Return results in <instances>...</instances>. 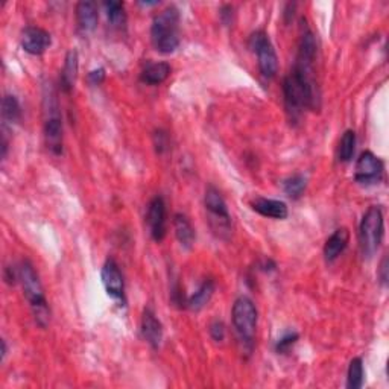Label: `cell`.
Listing matches in <instances>:
<instances>
[{
  "label": "cell",
  "mask_w": 389,
  "mask_h": 389,
  "mask_svg": "<svg viewBox=\"0 0 389 389\" xmlns=\"http://www.w3.org/2000/svg\"><path fill=\"white\" fill-rule=\"evenodd\" d=\"M170 71L172 69L168 63L164 61L149 63L146 64V67L142 70L140 81L148 85H160L170 76Z\"/></svg>",
  "instance_id": "16"
},
{
  "label": "cell",
  "mask_w": 389,
  "mask_h": 389,
  "mask_svg": "<svg viewBox=\"0 0 389 389\" xmlns=\"http://www.w3.org/2000/svg\"><path fill=\"white\" fill-rule=\"evenodd\" d=\"M100 278H102V285L107 293L113 300L122 302L125 301V282L116 260L108 258L102 266V271H100Z\"/></svg>",
  "instance_id": "10"
},
{
  "label": "cell",
  "mask_w": 389,
  "mask_h": 389,
  "mask_svg": "<svg viewBox=\"0 0 389 389\" xmlns=\"http://www.w3.org/2000/svg\"><path fill=\"white\" fill-rule=\"evenodd\" d=\"M107 19L110 21L111 26L122 27L126 23V12L125 5L122 2H105L104 3Z\"/></svg>",
  "instance_id": "21"
},
{
  "label": "cell",
  "mask_w": 389,
  "mask_h": 389,
  "mask_svg": "<svg viewBox=\"0 0 389 389\" xmlns=\"http://www.w3.org/2000/svg\"><path fill=\"white\" fill-rule=\"evenodd\" d=\"M249 49L257 55L258 70L263 78L272 79L278 71V58L272 43L265 31H256L249 37Z\"/></svg>",
  "instance_id": "6"
},
{
  "label": "cell",
  "mask_w": 389,
  "mask_h": 389,
  "mask_svg": "<svg viewBox=\"0 0 389 389\" xmlns=\"http://www.w3.org/2000/svg\"><path fill=\"white\" fill-rule=\"evenodd\" d=\"M297 341H298V333L291 331V333H286L283 337H280V340L276 344V350H277V353L289 351V348L293 347V344Z\"/></svg>",
  "instance_id": "25"
},
{
  "label": "cell",
  "mask_w": 389,
  "mask_h": 389,
  "mask_svg": "<svg viewBox=\"0 0 389 389\" xmlns=\"http://www.w3.org/2000/svg\"><path fill=\"white\" fill-rule=\"evenodd\" d=\"M208 331H210L212 340L216 342H222L225 340V326L222 321H213Z\"/></svg>",
  "instance_id": "26"
},
{
  "label": "cell",
  "mask_w": 389,
  "mask_h": 389,
  "mask_svg": "<svg viewBox=\"0 0 389 389\" xmlns=\"http://www.w3.org/2000/svg\"><path fill=\"white\" fill-rule=\"evenodd\" d=\"M253 210L258 214L265 216V218H272V219H286L289 210L283 201L278 199H268V198H257L253 201Z\"/></svg>",
  "instance_id": "13"
},
{
  "label": "cell",
  "mask_w": 389,
  "mask_h": 389,
  "mask_svg": "<svg viewBox=\"0 0 389 389\" xmlns=\"http://www.w3.org/2000/svg\"><path fill=\"white\" fill-rule=\"evenodd\" d=\"M306 187H307V179L302 177L301 174H295V175L289 177L287 179H285V183H283L285 193L291 199L301 198V194L304 193Z\"/></svg>",
  "instance_id": "23"
},
{
  "label": "cell",
  "mask_w": 389,
  "mask_h": 389,
  "mask_svg": "<svg viewBox=\"0 0 389 389\" xmlns=\"http://www.w3.org/2000/svg\"><path fill=\"white\" fill-rule=\"evenodd\" d=\"M174 230L178 242L181 243V247L186 249H190L194 242V230L186 214L177 213L174 216Z\"/></svg>",
  "instance_id": "19"
},
{
  "label": "cell",
  "mask_w": 389,
  "mask_h": 389,
  "mask_svg": "<svg viewBox=\"0 0 389 389\" xmlns=\"http://www.w3.org/2000/svg\"><path fill=\"white\" fill-rule=\"evenodd\" d=\"M99 14L95 2H79L76 5V21L82 32H93L98 26Z\"/></svg>",
  "instance_id": "15"
},
{
  "label": "cell",
  "mask_w": 389,
  "mask_h": 389,
  "mask_svg": "<svg viewBox=\"0 0 389 389\" xmlns=\"http://www.w3.org/2000/svg\"><path fill=\"white\" fill-rule=\"evenodd\" d=\"M364 362L360 357H355L350 362L348 373H347V388L348 389H359L364 385Z\"/></svg>",
  "instance_id": "22"
},
{
  "label": "cell",
  "mask_w": 389,
  "mask_h": 389,
  "mask_svg": "<svg viewBox=\"0 0 389 389\" xmlns=\"http://www.w3.org/2000/svg\"><path fill=\"white\" fill-rule=\"evenodd\" d=\"M142 336L151 347L158 348L163 341V326L151 309H145L142 316Z\"/></svg>",
  "instance_id": "12"
},
{
  "label": "cell",
  "mask_w": 389,
  "mask_h": 389,
  "mask_svg": "<svg viewBox=\"0 0 389 389\" xmlns=\"http://www.w3.org/2000/svg\"><path fill=\"white\" fill-rule=\"evenodd\" d=\"M2 114L3 119L8 122H19L21 118V108L16 96L5 95L2 100Z\"/></svg>",
  "instance_id": "24"
},
{
  "label": "cell",
  "mask_w": 389,
  "mask_h": 389,
  "mask_svg": "<svg viewBox=\"0 0 389 389\" xmlns=\"http://www.w3.org/2000/svg\"><path fill=\"white\" fill-rule=\"evenodd\" d=\"M17 278L21 285V289H23L25 297L32 309L35 322L45 329L50 320V311L38 274L35 272L30 260H23L20 263L17 269Z\"/></svg>",
  "instance_id": "1"
},
{
  "label": "cell",
  "mask_w": 389,
  "mask_h": 389,
  "mask_svg": "<svg viewBox=\"0 0 389 389\" xmlns=\"http://www.w3.org/2000/svg\"><path fill=\"white\" fill-rule=\"evenodd\" d=\"M350 233L347 228H337L324 245V257L327 262H335L348 247Z\"/></svg>",
  "instance_id": "14"
},
{
  "label": "cell",
  "mask_w": 389,
  "mask_h": 389,
  "mask_svg": "<svg viewBox=\"0 0 389 389\" xmlns=\"http://www.w3.org/2000/svg\"><path fill=\"white\" fill-rule=\"evenodd\" d=\"M204 204L208 216H210L208 221H210V225L214 232L221 236L222 233H230V230H232V216H230L225 199L222 198V194L216 187H207Z\"/></svg>",
  "instance_id": "7"
},
{
  "label": "cell",
  "mask_w": 389,
  "mask_h": 389,
  "mask_svg": "<svg viewBox=\"0 0 389 389\" xmlns=\"http://www.w3.org/2000/svg\"><path fill=\"white\" fill-rule=\"evenodd\" d=\"M89 81L91 85H100L105 81V70L104 69L91 70L89 74Z\"/></svg>",
  "instance_id": "27"
},
{
  "label": "cell",
  "mask_w": 389,
  "mask_h": 389,
  "mask_svg": "<svg viewBox=\"0 0 389 389\" xmlns=\"http://www.w3.org/2000/svg\"><path fill=\"white\" fill-rule=\"evenodd\" d=\"M45 139L50 153L54 155L63 154V120L52 87L46 89L45 93Z\"/></svg>",
  "instance_id": "5"
},
{
  "label": "cell",
  "mask_w": 389,
  "mask_h": 389,
  "mask_svg": "<svg viewBox=\"0 0 389 389\" xmlns=\"http://www.w3.org/2000/svg\"><path fill=\"white\" fill-rule=\"evenodd\" d=\"M213 293H214V282L213 280H205V282L201 285L197 292H194L193 295H190L189 298H187L186 301V306L190 309V311L193 312H199V311H203V309L210 302L212 297H213Z\"/></svg>",
  "instance_id": "18"
},
{
  "label": "cell",
  "mask_w": 389,
  "mask_h": 389,
  "mask_svg": "<svg viewBox=\"0 0 389 389\" xmlns=\"http://www.w3.org/2000/svg\"><path fill=\"white\" fill-rule=\"evenodd\" d=\"M385 234V218L380 207L373 205L365 212L359 225V243L364 257H373L380 248Z\"/></svg>",
  "instance_id": "4"
},
{
  "label": "cell",
  "mask_w": 389,
  "mask_h": 389,
  "mask_svg": "<svg viewBox=\"0 0 389 389\" xmlns=\"http://www.w3.org/2000/svg\"><path fill=\"white\" fill-rule=\"evenodd\" d=\"M21 47L30 55H43L49 49L52 38L50 34L38 26H27L21 32Z\"/></svg>",
  "instance_id": "11"
},
{
  "label": "cell",
  "mask_w": 389,
  "mask_h": 389,
  "mask_svg": "<svg viewBox=\"0 0 389 389\" xmlns=\"http://www.w3.org/2000/svg\"><path fill=\"white\" fill-rule=\"evenodd\" d=\"M384 162H381L377 155H374L371 151H365V153L360 154L356 162L355 178L359 184H376L384 178Z\"/></svg>",
  "instance_id": "8"
},
{
  "label": "cell",
  "mask_w": 389,
  "mask_h": 389,
  "mask_svg": "<svg viewBox=\"0 0 389 389\" xmlns=\"http://www.w3.org/2000/svg\"><path fill=\"white\" fill-rule=\"evenodd\" d=\"M6 351H8V350H6V342L2 341V360H3L5 356H6Z\"/></svg>",
  "instance_id": "29"
},
{
  "label": "cell",
  "mask_w": 389,
  "mask_h": 389,
  "mask_svg": "<svg viewBox=\"0 0 389 389\" xmlns=\"http://www.w3.org/2000/svg\"><path fill=\"white\" fill-rule=\"evenodd\" d=\"M146 224L151 237L155 242H162L168 232V214H166V204L162 197L151 199L146 213Z\"/></svg>",
  "instance_id": "9"
},
{
  "label": "cell",
  "mask_w": 389,
  "mask_h": 389,
  "mask_svg": "<svg viewBox=\"0 0 389 389\" xmlns=\"http://www.w3.org/2000/svg\"><path fill=\"white\" fill-rule=\"evenodd\" d=\"M356 151V133L353 129H347L341 137L340 146H337V160L342 163L351 162Z\"/></svg>",
  "instance_id": "20"
},
{
  "label": "cell",
  "mask_w": 389,
  "mask_h": 389,
  "mask_svg": "<svg viewBox=\"0 0 389 389\" xmlns=\"http://www.w3.org/2000/svg\"><path fill=\"white\" fill-rule=\"evenodd\" d=\"M151 41L160 54H172L179 47V11L175 6H168L154 17Z\"/></svg>",
  "instance_id": "2"
},
{
  "label": "cell",
  "mask_w": 389,
  "mask_h": 389,
  "mask_svg": "<svg viewBox=\"0 0 389 389\" xmlns=\"http://www.w3.org/2000/svg\"><path fill=\"white\" fill-rule=\"evenodd\" d=\"M78 76V52L76 50H70L66 55V63H64V67L61 71V90L69 95V93L74 90L75 82Z\"/></svg>",
  "instance_id": "17"
},
{
  "label": "cell",
  "mask_w": 389,
  "mask_h": 389,
  "mask_svg": "<svg viewBox=\"0 0 389 389\" xmlns=\"http://www.w3.org/2000/svg\"><path fill=\"white\" fill-rule=\"evenodd\" d=\"M379 277H380L381 285L386 286V283H388V257H385L384 260H381V263H380Z\"/></svg>",
  "instance_id": "28"
},
{
  "label": "cell",
  "mask_w": 389,
  "mask_h": 389,
  "mask_svg": "<svg viewBox=\"0 0 389 389\" xmlns=\"http://www.w3.org/2000/svg\"><path fill=\"white\" fill-rule=\"evenodd\" d=\"M232 320L237 340H239L242 345V350L251 355V351L254 348L257 321H258V313L253 300L248 297L237 298L233 304Z\"/></svg>",
  "instance_id": "3"
}]
</instances>
